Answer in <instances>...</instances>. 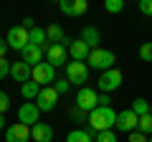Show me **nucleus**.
<instances>
[{
  "mask_svg": "<svg viewBox=\"0 0 152 142\" xmlns=\"http://www.w3.org/2000/svg\"><path fill=\"white\" fill-rule=\"evenodd\" d=\"M31 137L36 142H51L53 140V130H51V124H46V122H38V124L31 127Z\"/></svg>",
  "mask_w": 152,
  "mask_h": 142,
  "instance_id": "obj_17",
  "label": "nucleus"
},
{
  "mask_svg": "<svg viewBox=\"0 0 152 142\" xmlns=\"http://www.w3.org/2000/svg\"><path fill=\"white\" fill-rule=\"evenodd\" d=\"M46 38H48V43H61V46H66V48H69V43H71V38L64 33V28H61L58 23H51V26L46 28Z\"/></svg>",
  "mask_w": 152,
  "mask_h": 142,
  "instance_id": "obj_15",
  "label": "nucleus"
},
{
  "mask_svg": "<svg viewBox=\"0 0 152 142\" xmlns=\"http://www.w3.org/2000/svg\"><path fill=\"white\" fill-rule=\"evenodd\" d=\"M114 127L119 132H127V135H129V132H134L137 127H140V117H137L134 112H132V107H129V109H124V112L117 114V124Z\"/></svg>",
  "mask_w": 152,
  "mask_h": 142,
  "instance_id": "obj_8",
  "label": "nucleus"
},
{
  "mask_svg": "<svg viewBox=\"0 0 152 142\" xmlns=\"http://www.w3.org/2000/svg\"><path fill=\"white\" fill-rule=\"evenodd\" d=\"M127 142H150V137L142 135L140 130H134V132H129V140H127Z\"/></svg>",
  "mask_w": 152,
  "mask_h": 142,
  "instance_id": "obj_29",
  "label": "nucleus"
},
{
  "mask_svg": "<svg viewBox=\"0 0 152 142\" xmlns=\"http://www.w3.org/2000/svg\"><path fill=\"white\" fill-rule=\"evenodd\" d=\"M38 114H41V109H38L36 102H23L20 109H18V119H20L23 124H28V127L38 124Z\"/></svg>",
  "mask_w": 152,
  "mask_h": 142,
  "instance_id": "obj_11",
  "label": "nucleus"
},
{
  "mask_svg": "<svg viewBox=\"0 0 152 142\" xmlns=\"http://www.w3.org/2000/svg\"><path fill=\"white\" fill-rule=\"evenodd\" d=\"M58 8H61V13H66V15H74V3H71V0H61Z\"/></svg>",
  "mask_w": 152,
  "mask_h": 142,
  "instance_id": "obj_31",
  "label": "nucleus"
},
{
  "mask_svg": "<svg viewBox=\"0 0 152 142\" xmlns=\"http://www.w3.org/2000/svg\"><path fill=\"white\" fill-rule=\"evenodd\" d=\"M122 79H124V74H122L119 69H109V71H104L102 76H99L96 86H99L102 94H109V91H114V89L122 86Z\"/></svg>",
  "mask_w": 152,
  "mask_h": 142,
  "instance_id": "obj_4",
  "label": "nucleus"
},
{
  "mask_svg": "<svg viewBox=\"0 0 152 142\" xmlns=\"http://www.w3.org/2000/svg\"><path fill=\"white\" fill-rule=\"evenodd\" d=\"M28 140H33L31 127L23 124V122H15V124H10L5 130V142H28Z\"/></svg>",
  "mask_w": 152,
  "mask_h": 142,
  "instance_id": "obj_10",
  "label": "nucleus"
},
{
  "mask_svg": "<svg viewBox=\"0 0 152 142\" xmlns=\"http://www.w3.org/2000/svg\"><path fill=\"white\" fill-rule=\"evenodd\" d=\"M89 53H91V48H89L81 38H71V43H69V56H71V61H86Z\"/></svg>",
  "mask_w": 152,
  "mask_h": 142,
  "instance_id": "obj_14",
  "label": "nucleus"
},
{
  "mask_svg": "<svg viewBox=\"0 0 152 142\" xmlns=\"http://www.w3.org/2000/svg\"><path fill=\"white\" fill-rule=\"evenodd\" d=\"M10 48V46H8V41L5 38H0V59H5V51Z\"/></svg>",
  "mask_w": 152,
  "mask_h": 142,
  "instance_id": "obj_34",
  "label": "nucleus"
},
{
  "mask_svg": "<svg viewBox=\"0 0 152 142\" xmlns=\"http://www.w3.org/2000/svg\"><path fill=\"white\" fill-rule=\"evenodd\" d=\"M10 76L15 79V81H20V84H26V81H31L33 79V66H28L26 61H15V64L10 66Z\"/></svg>",
  "mask_w": 152,
  "mask_h": 142,
  "instance_id": "obj_13",
  "label": "nucleus"
},
{
  "mask_svg": "<svg viewBox=\"0 0 152 142\" xmlns=\"http://www.w3.org/2000/svg\"><path fill=\"white\" fill-rule=\"evenodd\" d=\"M132 112H134L137 117H145V114H152V107L147 99H134L132 102Z\"/></svg>",
  "mask_w": 152,
  "mask_h": 142,
  "instance_id": "obj_20",
  "label": "nucleus"
},
{
  "mask_svg": "<svg viewBox=\"0 0 152 142\" xmlns=\"http://www.w3.org/2000/svg\"><path fill=\"white\" fill-rule=\"evenodd\" d=\"M10 66H13V64H8V59H0V81L10 74Z\"/></svg>",
  "mask_w": 152,
  "mask_h": 142,
  "instance_id": "obj_30",
  "label": "nucleus"
},
{
  "mask_svg": "<svg viewBox=\"0 0 152 142\" xmlns=\"http://www.w3.org/2000/svg\"><path fill=\"white\" fill-rule=\"evenodd\" d=\"M140 13L152 15V0H140Z\"/></svg>",
  "mask_w": 152,
  "mask_h": 142,
  "instance_id": "obj_32",
  "label": "nucleus"
},
{
  "mask_svg": "<svg viewBox=\"0 0 152 142\" xmlns=\"http://www.w3.org/2000/svg\"><path fill=\"white\" fill-rule=\"evenodd\" d=\"M79 38H81L91 51L99 48V41H102V38H99V31H96L94 26H84V31H81V36H79Z\"/></svg>",
  "mask_w": 152,
  "mask_h": 142,
  "instance_id": "obj_18",
  "label": "nucleus"
},
{
  "mask_svg": "<svg viewBox=\"0 0 152 142\" xmlns=\"http://www.w3.org/2000/svg\"><path fill=\"white\" fill-rule=\"evenodd\" d=\"M117 124V112L112 107H96L94 112H89V127L94 132H107Z\"/></svg>",
  "mask_w": 152,
  "mask_h": 142,
  "instance_id": "obj_1",
  "label": "nucleus"
},
{
  "mask_svg": "<svg viewBox=\"0 0 152 142\" xmlns=\"http://www.w3.org/2000/svg\"><path fill=\"white\" fill-rule=\"evenodd\" d=\"M33 81H36L38 86H53L56 69L48 64V61H41L38 66H33Z\"/></svg>",
  "mask_w": 152,
  "mask_h": 142,
  "instance_id": "obj_6",
  "label": "nucleus"
},
{
  "mask_svg": "<svg viewBox=\"0 0 152 142\" xmlns=\"http://www.w3.org/2000/svg\"><path fill=\"white\" fill-rule=\"evenodd\" d=\"M137 130H140L142 135H150V137H152V114L140 117V127H137Z\"/></svg>",
  "mask_w": 152,
  "mask_h": 142,
  "instance_id": "obj_22",
  "label": "nucleus"
},
{
  "mask_svg": "<svg viewBox=\"0 0 152 142\" xmlns=\"http://www.w3.org/2000/svg\"><path fill=\"white\" fill-rule=\"evenodd\" d=\"M89 69H99L104 74V71L114 69V61H117V56L112 53V51H104V48H94L91 53H89Z\"/></svg>",
  "mask_w": 152,
  "mask_h": 142,
  "instance_id": "obj_2",
  "label": "nucleus"
},
{
  "mask_svg": "<svg viewBox=\"0 0 152 142\" xmlns=\"http://www.w3.org/2000/svg\"><path fill=\"white\" fill-rule=\"evenodd\" d=\"M53 89H56V91H58V94H69V89H71V81H69V79H56V81H53Z\"/></svg>",
  "mask_w": 152,
  "mask_h": 142,
  "instance_id": "obj_24",
  "label": "nucleus"
},
{
  "mask_svg": "<svg viewBox=\"0 0 152 142\" xmlns=\"http://www.w3.org/2000/svg\"><path fill=\"white\" fill-rule=\"evenodd\" d=\"M140 59L142 61H152V41H147V43L140 46Z\"/></svg>",
  "mask_w": 152,
  "mask_h": 142,
  "instance_id": "obj_25",
  "label": "nucleus"
},
{
  "mask_svg": "<svg viewBox=\"0 0 152 142\" xmlns=\"http://www.w3.org/2000/svg\"><path fill=\"white\" fill-rule=\"evenodd\" d=\"M58 97H61V94L56 91L53 86H43V89H41V94H38V99H36L38 109H41V112H51L56 104H58Z\"/></svg>",
  "mask_w": 152,
  "mask_h": 142,
  "instance_id": "obj_9",
  "label": "nucleus"
},
{
  "mask_svg": "<svg viewBox=\"0 0 152 142\" xmlns=\"http://www.w3.org/2000/svg\"><path fill=\"white\" fill-rule=\"evenodd\" d=\"M96 142H119V140H117V135L112 130H107V132H99L96 135Z\"/></svg>",
  "mask_w": 152,
  "mask_h": 142,
  "instance_id": "obj_26",
  "label": "nucleus"
},
{
  "mask_svg": "<svg viewBox=\"0 0 152 142\" xmlns=\"http://www.w3.org/2000/svg\"><path fill=\"white\" fill-rule=\"evenodd\" d=\"M20 53H23V61H26L28 66H38L41 61H43V53H46V51L41 48V46H33V43H28L26 48L20 51Z\"/></svg>",
  "mask_w": 152,
  "mask_h": 142,
  "instance_id": "obj_16",
  "label": "nucleus"
},
{
  "mask_svg": "<svg viewBox=\"0 0 152 142\" xmlns=\"http://www.w3.org/2000/svg\"><path fill=\"white\" fill-rule=\"evenodd\" d=\"M150 142H152V137H150Z\"/></svg>",
  "mask_w": 152,
  "mask_h": 142,
  "instance_id": "obj_36",
  "label": "nucleus"
},
{
  "mask_svg": "<svg viewBox=\"0 0 152 142\" xmlns=\"http://www.w3.org/2000/svg\"><path fill=\"white\" fill-rule=\"evenodd\" d=\"M66 79H69L71 84L86 86V79H89V64H84V61H69V64H66Z\"/></svg>",
  "mask_w": 152,
  "mask_h": 142,
  "instance_id": "obj_3",
  "label": "nucleus"
},
{
  "mask_svg": "<svg viewBox=\"0 0 152 142\" xmlns=\"http://www.w3.org/2000/svg\"><path fill=\"white\" fill-rule=\"evenodd\" d=\"M66 142H91V137H89L84 130H74V132H69Z\"/></svg>",
  "mask_w": 152,
  "mask_h": 142,
  "instance_id": "obj_21",
  "label": "nucleus"
},
{
  "mask_svg": "<svg viewBox=\"0 0 152 142\" xmlns=\"http://www.w3.org/2000/svg\"><path fill=\"white\" fill-rule=\"evenodd\" d=\"M8 109H10V97L5 91H0V114H5Z\"/></svg>",
  "mask_w": 152,
  "mask_h": 142,
  "instance_id": "obj_28",
  "label": "nucleus"
},
{
  "mask_svg": "<svg viewBox=\"0 0 152 142\" xmlns=\"http://www.w3.org/2000/svg\"><path fill=\"white\" fill-rule=\"evenodd\" d=\"M5 41H8V46H10V48L23 51L28 43H31V31H28V28H23V26H13L10 31H8Z\"/></svg>",
  "mask_w": 152,
  "mask_h": 142,
  "instance_id": "obj_7",
  "label": "nucleus"
},
{
  "mask_svg": "<svg viewBox=\"0 0 152 142\" xmlns=\"http://www.w3.org/2000/svg\"><path fill=\"white\" fill-rule=\"evenodd\" d=\"M5 127V114H0V130Z\"/></svg>",
  "mask_w": 152,
  "mask_h": 142,
  "instance_id": "obj_35",
  "label": "nucleus"
},
{
  "mask_svg": "<svg viewBox=\"0 0 152 142\" xmlns=\"http://www.w3.org/2000/svg\"><path fill=\"white\" fill-rule=\"evenodd\" d=\"M89 10V3L86 0H74V15H84Z\"/></svg>",
  "mask_w": 152,
  "mask_h": 142,
  "instance_id": "obj_27",
  "label": "nucleus"
},
{
  "mask_svg": "<svg viewBox=\"0 0 152 142\" xmlns=\"http://www.w3.org/2000/svg\"><path fill=\"white\" fill-rule=\"evenodd\" d=\"M99 107V94L94 91L91 86H81L79 94H76V109L81 112H94Z\"/></svg>",
  "mask_w": 152,
  "mask_h": 142,
  "instance_id": "obj_5",
  "label": "nucleus"
},
{
  "mask_svg": "<svg viewBox=\"0 0 152 142\" xmlns=\"http://www.w3.org/2000/svg\"><path fill=\"white\" fill-rule=\"evenodd\" d=\"M112 99H109V94H99V107H112Z\"/></svg>",
  "mask_w": 152,
  "mask_h": 142,
  "instance_id": "obj_33",
  "label": "nucleus"
},
{
  "mask_svg": "<svg viewBox=\"0 0 152 142\" xmlns=\"http://www.w3.org/2000/svg\"><path fill=\"white\" fill-rule=\"evenodd\" d=\"M122 8H124L122 0H104V10L107 13H122Z\"/></svg>",
  "mask_w": 152,
  "mask_h": 142,
  "instance_id": "obj_23",
  "label": "nucleus"
},
{
  "mask_svg": "<svg viewBox=\"0 0 152 142\" xmlns=\"http://www.w3.org/2000/svg\"><path fill=\"white\" fill-rule=\"evenodd\" d=\"M41 89H43V86H38L33 79H31V81H26V84H20V94H23V99H26V102H33V99H38Z\"/></svg>",
  "mask_w": 152,
  "mask_h": 142,
  "instance_id": "obj_19",
  "label": "nucleus"
},
{
  "mask_svg": "<svg viewBox=\"0 0 152 142\" xmlns=\"http://www.w3.org/2000/svg\"><path fill=\"white\" fill-rule=\"evenodd\" d=\"M66 53H69V48L66 46H61V43H51L48 48H46V61H48L51 66H64L66 64Z\"/></svg>",
  "mask_w": 152,
  "mask_h": 142,
  "instance_id": "obj_12",
  "label": "nucleus"
}]
</instances>
